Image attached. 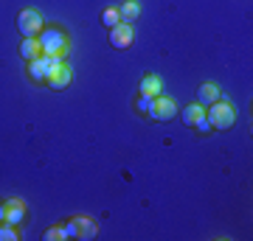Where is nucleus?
I'll list each match as a JSON object with an SVG mask.
<instances>
[{
  "label": "nucleus",
  "instance_id": "obj_1",
  "mask_svg": "<svg viewBox=\"0 0 253 241\" xmlns=\"http://www.w3.org/2000/svg\"><path fill=\"white\" fill-rule=\"evenodd\" d=\"M206 118H208V124H211V129H231L234 121H236V109H234L231 101L219 99V101H214V104H208Z\"/></svg>",
  "mask_w": 253,
  "mask_h": 241
},
{
  "label": "nucleus",
  "instance_id": "obj_2",
  "mask_svg": "<svg viewBox=\"0 0 253 241\" xmlns=\"http://www.w3.org/2000/svg\"><path fill=\"white\" fill-rule=\"evenodd\" d=\"M37 39H40V48H42L45 56H65L68 54V36L59 28H42L37 34Z\"/></svg>",
  "mask_w": 253,
  "mask_h": 241
},
{
  "label": "nucleus",
  "instance_id": "obj_3",
  "mask_svg": "<svg viewBox=\"0 0 253 241\" xmlns=\"http://www.w3.org/2000/svg\"><path fill=\"white\" fill-rule=\"evenodd\" d=\"M62 230L68 239H93L99 233V224L93 222V219H87V216H76V219H71V222L65 224Z\"/></svg>",
  "mask_w": 253,
  "mask_h": 241
},
{
  "label": "nucleus",
  "instance_id": "obj_4",
  "mask_svg": "<svg viewBox=\"0 0 253 241\" xmlns=\"http://www.w3.org/2000/svg\"><path fill=\"white\" fill-rule=\"evenodd\" d=\"M17 28H20L23 36H37L42 28H45V23H42V17H40L37 9H23L17 14Z\"/></svg>",
  "mask_w": 253,
  "mask_h": 241
},
{
  "label": "nucleus",
  "instance_id": "obj_5",
  "mask_svg": "<svg viewBox=\"0 0 253 241\" xmlns=\"http://www.w3.org/2000/svg\"><path fill=\"white\" fill-rule=\"evenodd\" d=\"M146 115L152 118V121H172L177 115V107H174L172 99H166V96H158V99L149 101V109H146Z\"/></svg>",
  "mask_w": 253,
  "mask_h": 241
},
{
  "label": "nucleus",
  "instance_id": "obj_6",
  "mask_svg": "<svg viewBox=\"0 0 253 241\" xmlns=\"http://www.w3.org/2000/svg\"><path fill=\"white\" fill-rule=\"evenodd\" d=\"M56 62H62V56H37V59H31L28 62V76L34 81H45L48 73H51V68H54Z\"/></svg>",
  "mask_w": 253,
  "mask_h": 241
},
{
  "label": "nucleus",
  "instance_id": "obj_7",
  "mask_svg": "<svg viewBox=\"0 0 253 241\" xmlns=\"http://www.w3.org/2000/svg\"><path fill=\"white\" fill-rule=\"evenodd\" d=\"M132 39H135V31H132V26H129V23H118L116 28H110V45H113V48H118V51L129 48V45H132Z\"/></svg>",
  "mask_w": 253,
  "mask_h": 241
},
{
  "label": "nucleus",
  "instance_id": "obj_8",
  "mask_svg": "<svg viewBox=\"0 0 253 241\" xmlns=\"http://www.w3.org/2000/svg\"><path fill=\"white\" fill-rule=\"evenodd\" d=\"M48 87L51 90H65L68 84L73 81V73H71V68L65 62H56L54 68H51V73H48Z\"/></svg>",
  "mask_w": 253,
  "mask_h": 241
},
{
  "label": "nucleus",
  "instance_id": "obj_9",
  "mask_svg": "<svg viewBox=\"0 0 253 241\" xmlns=\"http://www.w3.org/2000/svg\"><path fill=\"white\" fill-rule=\"evenodd\" d=\"M23 219H26V205H23V199H9L6 202V222L9 224H23Z\"/></svg>",
  "mask_w": 253,
  "mask_h": 241
},
{
  "label": "nucleus",
  "instance_id": "obj_10",
  "mask_svg": "<svg viewBox=\"0 0 253 241\" xmlns=\"http://www.w3.org/2000/svg\"><path fill=\"white\" fill-rule=\"evenodd\" d=\"M20 56L31 62L37 56H42V48H40V39L37 36H23V42H20Z\"/></svg>",
  "mask_w": 253,
  "mask_h": 241
},
{
  "label": "nucleus",
  "instance_id": "obj_11",
  "mask_svg": "<svg viewBox=\"0 0 253 241\" xmlns=\"http://www.w3.org/2000/svg\"><path fill=\"white\" fill-rule=\"evenodd\" d=\"M163 93V81L158 79V76H146L144 81H141V96L144 99H158Z\"/></svg>",
  "mask_w": 253,
  "mask_h": 241
},
{
  "label": "nucleus",
  "instance_id": "obj_12",
  "mask_svg": "<svg viewBox=\"0 0 253 241\" xmlns=\"http://www.w3.org/2000/svg\"><path fill=\"white\" fill-rule=\"evenodd\" d=\"M214 101H219V87L208 81V84H203V87L197 90V104L208 107V104H214Z\"/></svg>",
  "mask_w": 253,
  "mask_h": 241
},
{
  "label": "nucleus",
  "instance_id": "obj_13",
  "mask_svg": "<svg viewBox=\"0 0 253 241\" xmlns=\"http://www.w3.org/2000/svg\"><path fill=\"white\" fill-rule=\"evenodd\" d=\"M118 14H121V23H129V26H132V23L141 17V6H138L135 0H126L124 6L118 9Z\"/></svg>",
  "mask_w": 253,
  "mask_h": 241
},
{
  "label": "nucleus",
  "instance_id": "obj_14",
  "mask_svg": "<svg viewBox=\"0 0 253 241\" xmlns=\"http://www.w3.org/2000/svg\"><path fill=\"white\" fill-rule=\"evenodd\" d=\"M203 115H206V112H203V104H189V107L183 109V124L194 126Z\"/></svg>",
  "mask_w": 253,
  "mask_h": 241
},
{
  "label": "nucleus",
  "instance_id": "obj_15",
  "mask_svg": "<svg viewBox=\"0 0 253 241\" xmlns=\"http://www.w3.org/2000/svg\"><path fill=\"white\" fill-rule=\"evenodd\" d=\"M101 23L107 28H116L118 23H121V14H118V9H104L101 11Z\"/></svg>",
  "mask_w": 253,
  "mask_h": 241
},
{
  "label": "nucleus",
  "instance_id": "obj_16",
  "mask_svg": "<svg viewBox=\"0 0 253 241\" xmlns=\"http://www.w3.org/2000/svg\"><path fill=\"white\" fill-rule=\"evenodd\" d=\"M0 241H17V227L9 222H0Z\"/></svg>",
  "mask_w": 253,
  "mask_h": 241
},
{
  "label": "nucleus",
  "instance_id": "obj_17",
  "mask_svg": "<svg viewBox=\"0 0 253 241\" xmlns=\"http://www.w3.org/2000/svg\"><path fill=\"white\" fill-rule=\"evenodd\" d=\"M59 239H68L62 227H51V230H45V241H59Z\"/></svg>",
  "mask_w": 253,
  "mask_h": 241
},
{
  "label": "nucleus",
  "instance_id": "obj_18",
  "mask_svg": "<svg viewBox=\"0 0 253 241\" xmlns=\"http://www.w3.org/2000/svg\"><path fill=\"white\" fill-rule=\"evenodd\" d=\"M194 126H197L200 132H208V129H211V124H208V118H206V115L200 118V121H197V124H194Z\"/></svg>",
  "mask_w": 253,
  "mask_h": 241
},
{
  "label": "nucleus",
  "instance_id": "obj_19",
  "mask_svg": "<svg viewBox=\"0 0 253 241\" xmlns=\"http://www.w3.org/2000/svg\"><path fill=\"white\" fill-rule=\"evenodd\" d=\"M149 101H152V99H144V96H141V101H138V107H141V109L146 112V109H149Z\"/></svg>",
  "mask_w": 253,
  "mask_h": 241
},
{
  "label": "nucleus",
  "instance_id": "obj_20",
  "mask_svg": "<svg viewBox=\"0 0 253 241\" xmlns=\"http://www.w3.org/2000/svg\"><path fill=\"white\" fill-rule=\"evenodd\" d=\"M0 222H6V205H0Z\"/></svg>",
  "mask_w": 253,
  "mask_h": 241
}]
</instances>
